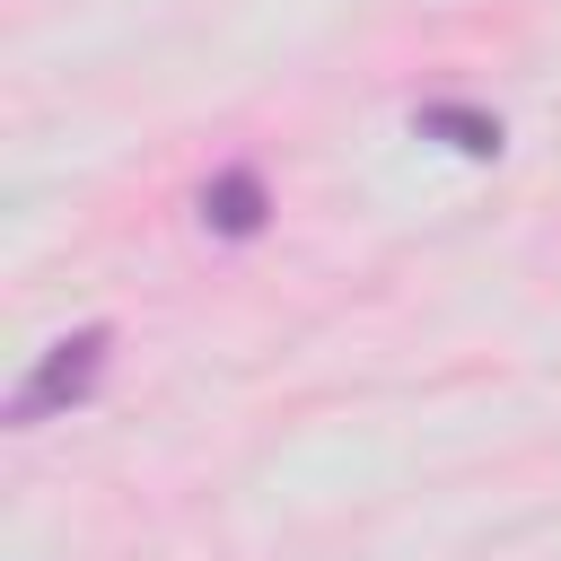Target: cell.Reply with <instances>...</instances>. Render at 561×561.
Wrapping results in <instances>:
<instances>
[{
  "instance_id": "3957f363",
  "label": "cell",
  "mask_w": 561,
  "mask_h": 561,
  "mask_svg": "<svg viewBox=\"0 0 561 561\" xmlns=\"http://www.w3.org/2000/svg\"><path fill=\"white\" fill-rule=\"evenodd\" d=\"M412 123H421L430 140H447L456 158H500V123H491V114H473V105H447V96H438V105H421Z\"/></svg>"
},
{
  "instance_id": "6da1fadb",
  "label": "cell",
  "mask_w": 561,
  "mask_h": 561,
  "mask_svg": "<svg viewBox=\"0 0 561 561\" xmlns=\"http://www.w3.org/2000/svg\"><path fill=\"white\" fill-rule=\"evenodd\" d=\"M105 351H114V324H79V333L44 342V359H35V368L18 377V394H9V430H35V421L79 412V403L96 394V377H105Z\"/></svg>"
},
{
  "instance_id": "7a4b0ae2",
  "label": "cell",
  "mask_w": 561,
  "mask_h": 561,
  "mask_svg": "<svg viewBox=\"0 0 561 561\" xmlns=\"http://www.w3.org/2000/svg\"><path fill=\"white\" fill-rule=\"evenodd\" d=\"M202 219H210V237H254V228L272 219L263 175H254V167H219V175L202 184Z\"/></svg>"
}]
</instances>
